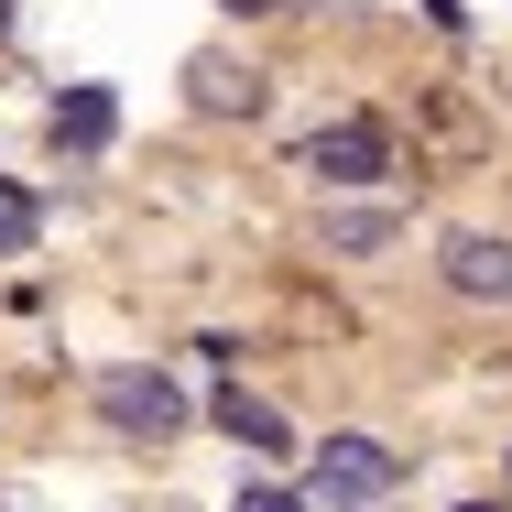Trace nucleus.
I'll list each match as a JSON object with an SVG mask.
<instances>
[{"label":"nucleus","mask_w":512,"mask_h":512,"mask_svg":"<svg viewBox=\"0 0 512 512\" xmlns=\"http://www.w3.org/2000/svg\"><path fill=\"white\" fill-rule=\"evenodd\" d=\"M99 425L109 436H186V382L175 371H99Z\"/></svg>","instance_id":"obj_1"},{"label":"nucleus","mask_w":512,"mask_h":512,"mask_svg":"<svg viewBox=\"0 0 512 512\" xmlns=\"http://www.w3.org/2000/svg\"><path fill=\"white\" fill-rule=\"evenodd\" d=\"M22 240H33V197H22V186H0V251H22Z\"/></svg>","instance_id":"obj_9"},{"label":"nucleus","mask_w":512,"mask_h":512,"mask_svg":"<svg viewBox=\"0 0 512 512\" xmlns=\"http://www.w3.org/2000/svg\"><path fill=\"white\" fill-rule=\"evenodd\" d=\"M393 240H404L393 207H327V251H338V262H371V251H393Z\"/></svg>","instance_id":"obj_7"},{"label":"nucleus","mask_w":512,"mask_h":512,"mask_svg":"<svg viewBox=\"0 0 512 512\" xmlns=\"http://www.w3.org/2000/svg\"><path fill=\"white\" fill-rule=\"evenodd\" d=\"M436 273H447V295H469V306H512V240H491V229H458Z\"/></svg>","instance_id":"obj_5"},{"label":"nucleus","mask_w":512,"mask_h":512,"mask_svg":"<svg viewBox=\"0 0 512 512\" xmlns=\"http://www.w3.org/2000/svg\"><path fill=\"white\" fill-rule=\"evenodd\" d=\"M109 131H120V99H109V88H66V99H55V142H66V153H99Z\"/></svg>","instance_id":"obj_6"},{"label":"nucleus","mask_w":512,"mask_h":512,"mask_svg":"<svg viewBox=\"0 0 512 512\" xmlns=\"http://www.w3.org/2000/svg\"><path fill=\"white\" fill-rule=\"evenodd\" d=\"M382 491H393V447H382V436H327V447H316V502L371 512Z\"/></svg>","instance_id":"obj_2"},{"label":"nucleus","mask_w":512,"mask_h":512,"mask_svg":"<svg viewBox=\"0 0 512 512\" xmlns=\"http://www.w3.org/2000/svg\"><path fill=\"white\" fill-rule=\"evenodd\" d=\"M229 512H295V491H240Z\"/></svg>","instance_id":"obj_10"},{"label":"nucleus","mask_w":512,"mask_h":512,"mask_svg":"<svg viewBox=\"0 0 512 512\" xmlns=\"http://www.w3.org/2000/svg\"><path fill=\"white\" fill-rule=\"evenodd\" d=\"M306 164L327 186H382V175H393V142H382V120H327L306 142Z\"/></svg>","instance_id":"obj_4"},{"label":"nucleus","mask_w":512,"mask_h":512,"mask_svg":"<svg viewBox=\"0 0 512 512\" xmlns=\"http://www.w3.org/2000/svg\"><path fill=\"white\" fill-rule=\"evenodd\" d=\"M469 512H502V502H469Z\"/></svg>","instance_id":"obj_12"},{"label":"nucleus","mask_w":512,"mask_h":512,"mask_svg":"<svg viewBox=\"0 0 512 512\" xmlns=\"http://www.w3.org/2000/svg\"><path fill=\"white\" fill-rule=\"evenodd\" d=\"M218 425H229L251 458H284V447H295V425H284L273 404H251V393H218Z\"/></svg>","instance_id":"obj_8"},{"label":"nucleus","mask_w":512,"mask_h":512,"mask_svg":"<svg viewBox=\"0 0 512 512\" xmlns=\"http://www.w3.org/2000/svg\"><path fill=\"white\" fill-rule=\"evenodd\" d=\"M229 11H284V0H229Z\"/></svg>","instance_id":"obj_11"},{"label":"nucleus","mask_w":512,"mask_h":512,"mask_svg":"<svg viewBox=\"0 0 512 512\" xmlns=\"http://www.w3.org/2000/svg\"><path fill=\"white\" fill-rule=\"evenodd\" d=\"M186 99H197L207 120H251V109L273 99V77H262L251 55H229V44H207V55H186Z\"/></svg>","instance_id":"obj_3"}]
</instances>
